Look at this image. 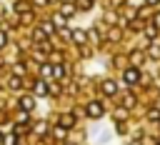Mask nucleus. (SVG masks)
<instances>
[{"label": "nucleus", "mask_w": 160, "mask_h": 145, "mask_svg": "<svg viewBox=\"0 0 160 145\" xmlns=\"http://www.w3.org/2000/svg\"><path fill=\"white\" fill-rule=\"evenodd\" d=\"M88 115H90V118H100V115H102V105H100V102H90V105H88Z\"/></svg>", "instance_id": "f257e3e1"}, {"label": "nucleus", "mask_w": 160, "mask_h": 145, "mask_svg": "<svg viewBox=\"0 0 160 145\" xmlns=\"http://www.w3.org/2000/svg\"><path fill=\"white\" fill-rule=\"evenodd\" d=\"M122 78H125V82L130 85V82H138V78H140V75H138V70H135V68H130V70H125V75H122Z\"/></svg>", "instance_id": "f03ea898"}, {"label": "nucleus", "mask_w": 160, "mask_h": 145, "mask_svg": "<svg viewBox=\"0 0 160 145\" xmlns=\"http://www.w3.org/2000/svg\"><path fill=\"white\" fill-rule=\"evenodd\" d=\"M32 105H35V100H32V98H28V95H25V98H20V108H22V110H32Z\"/></svg>", "instance_id": "7ed1b4c3"}, {"label": "nucleus", "mask_w": 160, "mask_h": 145, "mask_svg": "<svg viewBox=\"0 0 160 145\" xmlns=\"http://www.w3.org/2000/svg\"><path fill=\"white\" fill-rule=\"evenodd\" d=\"M102 92H105V95H112V92H115V82H112V80L102 82Z\"/></svg>", "instance_id": "20e7f679"}, {"label": "nucleus", "mask_w": 160, "mask_h": 145, "mask_svg": "<svg viewBox=\"0 0 160 145\" xmlns=\"http://www.w3.org/2000/svg\"><path fill=\"white\" fill-rule=\"evenodd\" d=\"M72 122H75V118H72V115H62V118H60V125H62V128H70Z\"/></svg>", "instance_id": "39448f33"}, {"label": "nucleus", "mask_w": 160, "mask_h": 145, "mask_svg": "<svg viewBox=\"0 0 160 145\" xmlns=\"http://www.w3.org/2000/svg\"><path fill=\"white\" fill-rule=\"evenodd\" d=\"M52 22H55L58 28H62V25H65V15H60V12H58V15H52Z\"/></svg>", "instance_id": "423d86ee"}, {"label": "nucleus", "mask_w": 160, "mask_h": 145, "mask_svg": "<svg viewBox=\"0 0 160 145\" xmlns=\"http://www.w3.org/2000/svg\"><path fill=\"white\" fill-rule=\"evenodd\" d=\"M72 40H75V42H85V32H82V30H75V32H72Z\"/></svg>", "instance_id": "0eeeda50"}, {"label": "nucleus", "mask_w": 160, "mask_h": 145, "mask_svg": "<svg viewBox=\"0 0 160 145\" xmlns=\"http://www.w3.org/2000/svg\"><path fill=\"white\" fill-rule=\"evenodd\" d=\"M35 92H38V95H45V92H48L45 82H38V85H35Z\"/></svg>", "instance_id": "6e6552de"}, {"label": "nucleus", "mask_w": 160, "mask_h": 145, "mask_svg": "<svg viewBox=\"0 0 160 145\" xmlns=\"http://www.w3.org/2000/svg\"><path fill=\"white\" fill-rule=\"evenodd\" d=\"M65 132H68V130H65L62 125H60V128H55V138H58V140H60V138H65Z\"/></svg>", "instance_id": "1a4fd4ad"}, {"label": "nucleus", "mask_w": 160, "mask_h": 145, "mask_svg": "<svg viewBox=\"0 0 160 145\" xmlns=\"http://www.w3.org/2000/svg\"><path fill=\"white\" fill-rule=\"evenodd\" d=\"M50 68H52V65H42V75H45V78H50V75H52V70H50Z\"/></svg>", "instance_id": "9d476101"}, {"label": "nucleus", "mask_w": 160, "mask_h": 145, "mask_svg": "<svg viewBox=\"0 0 160 145\" xmlns=\"http://www.w3.org/2000/svg\"><path fill=\"white\" fill-rule=\"evenodd\" d=\"M52 75H55V78H62V75H65V70H62V68H60V65H58V68H55V70H52Z\"/></svg>", "instance_id": "9b49d317"}, {"label": "nucleus", "mask_w": 160, "mask_h": 145, "mask_svg": "<svg viewBox=\"0 0 160 145\" xmlns=\"http://www.w3.org/2000/svg\"><path fill=\"white\" fill-rule=\"evenodd\" d=\"M18 85H20V80H18V75H15V78H10V88H12V90H18Z\"/></svg>", "instance_id": "f8f14e48"}, {"label": "nucleus", "mask_w": 160, "mask_h": 145, "mask_svg": "<svg viewBox=\"0 0 160 145\" xmlns=\"http://www.w3.org/2000/svg\"><path fill=\"white\" fill-rule=\"evenodd\" d=\"M62 15H72V5H62Z\"/></svg>", "instance_id": "ddd939ff"}, {"label": "nucleus", "mask_w": 160, "mask_h": 145, "mask_svg": "<svg viewBox=\"0 0 160 145\" xmlns=\"http://www.w3.org/2000/svg\"><path fill=\"white\" fill-rule=\"evenodd\" d=\"M78 5H80L82 10H88V5H90V0H78Z\"/></svg>", "instance_id": "4468645a"}, {"label": "nucleus", "mask_w": 160, "mask_h": 145, "mask_svg": "<svg viewBox=\"0 0 160 145\" xmlns=\"http://www.w3.org/2000/svg\"><path fill=\"white\" fill-rule=\"evenodd\" d=\"M5 40H8V38H5L2 32H0V45H5Z\"/></svg>", "instance_id": "2eb2a0df"}, {"label": "nucleus", "mask_w": 160, "mask_h": 145, "mask_svg": "<svg viewBox=\"0 0 160 145\" xmlns=\"http://www.w3.org/2000/svg\"><path fill=\"white\" fill-rule=\"evenodd\" d=\"M155 25H158V28H160V12H158V15H155Z\"/></svg>", "instance_id": "dca6fc26"}, {"label": "nucleus", "mask_w": 160, "mask_h": 145, "mask_svg": "<svg viewBox=\"0 0 160 145\" xmlns=\"http://www.w3.org/2000/svg\"><path fill=\"white\" fill-rule=\"evenodd\" d=\"M145 2H150V5H155V2H158V0H145Z\"/></svg>", "instance_id": "f3484780"}, {"label": "nucleus", "mask_w": 160, "mask_h": 145, "mask_svg": "<svg viewBox=\"0 0 160 145\" xmlns=\"http://www.w3.org/2000/svg\"><path fill=\"white\" fill-rule=\"evenodd\" d=\"M2 140H5V138H2V132H0V142H2Z\"/></svg>", "instance_id": "a211bd4d"}, {"label": "nucleus", "mask_w": 160, "mask_h": 145, "mask_svg": "<svg viewBox=\"0 0 160 145\" xmlns=\"http://www.w3.org/2000/svg\"><path fill=\"white\" fill-rule=\"evenodd\" d=\"M68 145H72V142H68Z\"/></svg>", "instance_id": "6ab92c4d"}, {"label": "nucleus", "mask_w": 160, "mask_h": 145, "mask_svg": "<svg viewBox=\"0 0 160 145\" xmlns=\"http://www.w3.org/2000/svg\"><path fill=\"white\" fill-rule=\"evenodd\" d=\"M132 145H138V142H132Z\"/></svg>", "instance_id": "aec40b11"}]
</instances>
